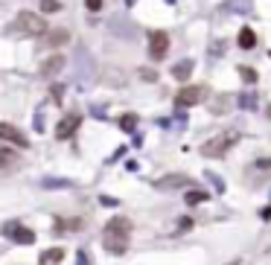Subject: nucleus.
I'll list each match as a JSON object with an SVG mask.
<instances>
[{
	"label": "nucleus",
	"mask_w": 271,
	"mask_h": 265,
	"mask_svg": "<svg viewBox=\"0 0 271 265\" xmlns=\"http://www.w3.org/2000/svg\"><path fill=\"white\" fill-rule=\"evenodd\" d=\"M128 233H131V221L126 216H114L105 225V248L111 254H123L128 245Z\"/></svg>",
	"instance_id": "1"
},
{
	"label": "nucleus",
	"mask_w": 271,
	"mask_h": 265,
	"mask_svg": "<svg viewBox=\"0 0 271 265\" xmlns=\"http://www.w3.org/2000/svg\"><path fill=\"white\" fill-rule=\"evenodd\" d=\"M236 140H239V131H222L216 137H210L204 146H201V155L204 157H222L227 149L234 146Z\"/></svg>",
	"instance_id": "2"
},
{
	"label": "nucleus",
	"mask_w": 271,
	"mask_h": 265,
	"mask_svg": "<svg viewBox=\"0 0 271 265\" xmlns=\"http://www.w3.org/2000/svg\"><path fill=\"white\" fill-rule=\"evenodd\" d=\"M18 27L24 29V32H29V35H44V32H47L44 18L35 15V12H21V15H18Z\"/></svg>",
	"instance_id": "3"
},
{
	"label": "nucleus",
	"mask_w": 271,
	"mask_h": 265,
	"mask_svg": "<svg viewBox=\"0 0 271 265\" xmlns=\"http://www.w3.org/2000/svg\"><path fill=\"white\" fill-rule=\"evenodd\" d=\"M204 93H207V88L204 85H192V88H181L178 91V105H199L201 99H204Z\"/></svg>",
	"instance_id": "4"
},
{
	"label": "nucleus",
	"mask_w": 271,
	"mask_h": 265,
	"mask_svg": "<svg viewBox=\"0 0 271 265\" xmlns=\"http://www.w3.org/2000/svg\"><path fill=\"white\" fill-rule=\"evenodd\" d=\"M149 50H152V58H163L166 50H169V35L163 29H154L149 35Z\"/></svg>",
	"instance_id": "5"
},
{
	"label": "nucleus",
	"mask_w": 271,
	"mask_h": 265,
	"mask_svg": "<svg viewBox=\"0 0 271 265\" xmlns=\"http://www.w3.org/2000/svg\"><path fill=\"white\" fill-rule=\"evenodd\" d=\"M79 123H82V117H79V114H67V117H64L62 123L55 126V137H59V140H67V137L73 134V131L79 128Z\"/></svg>",
	"instance_id": "6"
},
{
	"label": "nucleus",
	"mask_w": 271,
	"mask_h": 265,
	"mask_svg": "<svg viewBox=\"0 0 271 265\" xmlns=\"http://www.w3.org/2000/svg\"><path fill=\"white\" fill-rule=\"evenodd\" d=\"M0 140H9V143H15V146H21V149L29 146L27 137H24L15 126H9V123H0Z\"/></svg>",
	"instance_id": "7"
},
{
	"label": "nucleus",
	"mask_w": 271,
	"mask_h": 265,
	"mask_svg": "<svg viewBox=\"0 0 271 265\" xmlns=\"http://www.w3.org/2000/svg\"><path fill=\"white\" fill-rule=\"evenodd\" d=\"M158 190H169V187H190V178H184V175H172V178H161V181H154Z\"/></svg>",
	"instance_id": "8"
},
{
	"label": "nucleus",
	"mask_w": 271,
	"mask_h": 265,
	"mask_svg": "<svg viewBox=\"0 0 271 265\" xmlns=\"http://www.w3.org/2000/svg\"><path fill=\"white\" fill-rule=\"evenodd\" d=\"M64 67V55H53V58H47L44 64H41V76H53V73H59Z\"/></svg>",
	"instance_id": "9"
},
{
	"label": "nucleus",
	"mask_w": 271,
	"mask_h": 265,
	"mask_svg": "<svg viewBox=\"0 0 271 265\" xmlns=\"http://www.w3.org/2000/svg\"><path fill=\"white\" fill-rule=\"evenodd\" d=\"M62 256H64V248H50V251H44V254H41V259H38V262H41V265L62 262Z\"/></svg>",
	"instance_id": "10"
},
{
	"label": "nucleus",
	"mask_w": 271,
	"mask_h": 265,
	"mask_svg": "<svg viewBox=\"0 0 271 265\" xmlns=\"http://www.w3.org/2000/svg\"><path fill=\"white\" fill-rule=\"evenodd\" d=\"M190 73H192V62H190V58L178 62V64H175V70H172V76H175V79H181V82H184Z\"/></svg>",
	"instance_id": "11"
},
{
	"label": "nucleus",
	"mask_w": 271,
	"mask_h": 265,
	"mask_svg": "<svg viewBox=\"0 0 271 265\" xmlns=\"http://www.w3.org/2000/svg\"><path fill=\"white\" fill-rule=\"evenodd\" d=\"M254 44H257V35H254L251 29L245 27L242 32H239V47H242V50H251Z\"/></svg>",
	"instance_id": "12"
},
{
	"label": "nucleus",
	"mask_w": 271,
	"mask_h": 265,
	"mask_svg": "<svg viewBox=\"0 0 271 265\" xmlns=\"http://www.w3.org/2000/svg\"><path fill=\"white\" fill-rule=\"evenodd\" d=\"M12 164H18V155H15L12 149L0 146V166H12Z\"/></svg>",
	"instance_id": "13"
},
{
	"label": "nucleus",
	"mask_w": 271,
	"mask_h": 265,
	"mask_svg": "<svg viewBox=\"0 0 271 265\" xmlns=\"http://www.w3.org/2000/svg\"><path fill=\"white\" fill-rule=\"evenodd\" d=\"M120 126L126 128V131H134L137 128V117L134 114H126V117H120Z\"/></svg>",
	"instance_id": "14"
},
{
	"label": "nucleus",
	"mask_w": 271,
	"mask_h": 265,
	"mask_svg": "<svg viewBox=\"0 0 271 265\" xmlns=\"http://www.w3.org/2000/svg\"><path fill=\"white\" fill-rule=\"evenodd\" d=\"M15 239H18L21 245H29V242H35V233H32V230H24V228H21Z\"/></svg>",
	"instance_id": "15"
},
{
	"label": "nucleus",
	"mask_w": 271,
	"mask_h": 265,
	"mask_svg": "<svg viewBox=\"0 0 271 265\" xmlns=\"http://www.w3.org/2000/svg\"><path fill=\"white\" fill-rule=\"evenodd\" d=\"M47 41H50V47H59V44H64V41H67V32H64V29H59V32H55V35H50Z\"/></svg>",
	"instance_id": "16"
},
{
	"label": "nucleus",
	"mask_w": 271,
	"mask_h": 265,
	"mask_svg": "<svg viewBox=\"0 0 271 265\" xmlns=\"http://www.w3.org/2000/svg\"><path fill=\"white\" fill-rule=\"evenodd\" d=\"M41 9L44 12H59L62 9V3H59V0H41Z\"/></svg>",
	"instance_id": "17"
},
{
	"label": "nucleus",
	"mask_w": 271,
	"mask_h": 265,
	"mask_svg": "<svg viewBox=\"0 0 271 265\" xmlns=\"http://www.w3.org/2000/svg\"><path fill=\"white\" fill-rule=\"evenodd\" d=\"M207 198V192H187V204H199Z\"/></svg>",
	"instance_id": "18"
},
{
	"label": "nucleus",
	"mask_w": 271,
	"mask_h": 265,
	"mask_svg": "<svg viewBox=\"0 0 271 265\" xmlns=\"http://www.w3.org/2000/svg\"><path fill=\"white\" fill-rule=\"evenodd\" d=\"M239 73H242V79H245V82H257V73H254L251 67H242Z\"/></svg>",
	"instance_id": "19"
},
{
	"label": "nucleus",
	"mask_w": 271,
	"mask_h": 265,
	"mask_svg": "<svg viewBox=\"0 0 271 265\" xmlns=\"http://www.w3.org/2000/svg\"><path fill=\"white\" fill-rule=\"evenodd\" d=\"M85 3H88V9H90V12L102 9V0H85Z\"/></svg>",
	"instance_id": "20"
},
{
	"label": "nucleus",
	"mask_w": 271,
	"mask_h": 265,
	"mask_svg": "<svg viewBox=\"0 0 271 265\" xmlns=\"http://www.w3.org/2000/svg\"><path fill=\"white\" fill-rule=\"evenodd\" d=\"M143 79H149V82H154L158 76H154V70H143Z\"/></svg>",
	"instance_id": "21"
},
{
	"label": "nucleus",
	"mask_w": 271,
	"mask_h": 265,
	"mask_svg": "<svg viewBox=\"0 0 271 265\" xmlns=\"http://www.w3.org/2000/svg\"><path fill=\"white\" fill-rule=\"evenodd\" d=\"M257 166H260V169H271V160H268V157H265V160H260V164H257Z\"/></svg>",
	"instance_id": "22"
}]
</instances>
